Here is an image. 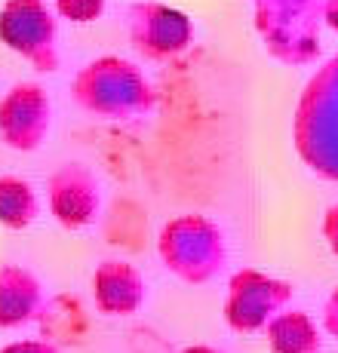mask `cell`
<instances>
[{
    "label": "cell",
    "mask_w": 338,
    "mask_h": 353,
    "mask_svg": "<svg viewBox=\"0 0 338 353\" xmlns=\"http://www.w3.org/2000/svg\"><path fill=\"white\" fill-rule=\"evenodd\" d=\"M292 139L317 175L338 181V56L310 77L295 108Z\"/></svg>",
    "instance_id": "6da1fadb"
},
{
    "label": "cell",
    "mask_w": 338,
    "mask_h": 353,
    "mask_svg": "<svg viewBox=\"0 0 338 353\" xmlns=\"http://www.w3.org/2000/svg\"><path fill=\"white\" fill-rule=\"evenodd\" d=\"M74 99L105 120H132L154 108V92L139 65L117 56H101L74 77Z\"/></svg>",
    "instance_id": "7a4b0ae2"
},
{
    "label": "cell",
    "mask_w": 338,
    "mask_h": 353,
    "mask_svg": "<svg viewBox=\"0 0 338 353\" xmlns=\"http://www.w3.org/2000/svg\"><path fill=\"white\" fill-rule=\"evenodd\" d=\"M326 0H255V22L270 56L286 65H308L320 52Z\"/></svg>",
    "instance_id": "3957f363"
},
{
    "label": "cell",
    "mask_w": 338,
    "mask_h": 353,
    "mask_svg": "<svg viewBox=\"0 0 338 353\" xmlns=\"http://www.w3.org/2000/svg\"><path fill=\"white\" fill-rule=\"evenodd\" d=\"M160 258L185 283H209L228 264V243L215 221L181 215L160 230Z\"/></svg>",
    "instance_id": "277c9868"
},
{
    "label": "cell",
    "mask_w": 338,
    "mask_h": 353,
    "mask_svg": "<svg viewBox=\"0 0 338 353\" xmlns=\"http://www.w3.org/2000/svg\"><path fill=\"white\" fill-rule=\"evenodd\" d=\"M0 40L37 71L59 68V22L46 0H6L0 10Z\"/></svg>",
    "instance_id": "5b68a950"
},
{
    "label": "cell",
    "mask_w": 338,
    "mask_h": 353,
    "mask_svg": "<svg viewBox=\"0 0 338 353\" xmlns=\"http://www.w3.org/2000/svg\"><path fill=\"white\" fill-rule=\"evenodd\" d=\"M292 286L277 276H268L255 268L237 270L228 283L225 320L234 332H265V325L292 301Z\"/></svg>",
    "instance_id": "8992f818"
},
{
    "label": "cell",
    "mask_w": 338,
    "mask_h": 353,
    "mask_svg": "<svg viewBox=\"0 0 338 353\" xmlns=\"http://www.w3.org/2000/svg\"><path fill=\"white\" fill-rule=\"evenodd\" d=\"M52 123L50 96L37 83H16L0 99V139L12 151H34Z\"/></svg>",
    "instance_id": "52a82bcc"
},
{
    "label": "cell",
    "mask_w": 338,
    "mask_h": 353,
    "mask_svg": "<svg viewBox=\"0 0 338 353\" xmlns=\"http://www.w3.org/2000/svg\"><path fill=\"white\" fill-rule=\"evenodd\" d=\"M194 25L185 12L163 3H132L130 6V37L145 59H169L191 43Z\"/></svg>",
    "instance_id": "ba28073f"
},
{
    "label": "cell",
    "mask_w": 338,
    "mask_h": 353,
    "mask_svg": "<svg viewBox=\"0 0 338 353\" xmlns=\"http://www.w3.org/2000/svg\"><path fill=\"white\" fill-rule=\"evenodd\" d=\"M50 206L65 228H86L99 212V179L83 163H65L50 179Z\"/></svg>",
    "instance_id": "9c48e42d"
},
{
    "label": "cell",
    "mask_w": 338,
    "mask_h": 353,
    "mask_svg": "<svg viewBox=\"0 0 338 353\" xmlns=\"http://www.w3.org/2000/svg\"><path fill=\"white\" fill-rule=\"evenodd\" d=\"M92 289L99 310L108 316H130L145 301V280L130 261H101Z\"/></svg>",
    "instance_id": "30bf717a"
},
{
    "label": "cell",
    "mask_w": 338,
    "mask_h": 353,
    "mask_svg": "<svg viewBox=\"0 0 338 353\" xmlns=\"http://www.w3.org/2000/svg\"><path fill=\"white\" fill-rule=\"evenodd\" d=\"M270 353H320L323 335L310 314L286 307L265 325Z\"/></svg>",
    "instance_id": "8fae6325"
},
{
    "label": "cell",
    "mask_w": 338,
    "mask_h": 353,
    "mask_svg": "<svg viewBox=\"0 0 338 353\" xmlns=\"http://www.w3.org/2000/svg\"><path fill=\"white\" fill-rule=\"evenodd\" d=\"M37 215V196L34 188L22 179H0V221L10 228H25Z\"/></svg>",
    "instance_id": "7c38bea8"
},
{
    "label": "cell",
    "mask_w": 338,
    "mask_h": 353,
    "mask_svg": "<svg viewBox=\"0 0 338 353\" xmlns=\"http://www.w3.org/2000/svg\"><path fill=\"white\" fill-rule=\"evenodd\" d=\"M56 12L68 22H92L105 12V0H56Z\"/></svg>",
    "instance_id": "4fadbf2b"
},
{
    "label": "cell",
    "mask_w": 338,
    "mask_h": 353,
    "mask_svg": "<svg viewBox=\"0 0 338 353\" xmlns=\"http://www.w3.org/2000/svg\"><path fill=\"white\" fill-rule=\"evenodd\" d=\"M320 323H323V332H326V335H332L335 341H338V289L326 298V304H323Z\"/></svg>",
    "instance_id": "5bb4252c"
},
{
    "label": "cell",
    "mask_w": 338,
    "mask_h": 353,
    "mask_svg": "<svg viewBox=\"0 0 338 353\" xmlns=\"http://www.w3.org/2000/svg\"><path fill=\"white\" fill-rule=\"evenodd\" d=\"M323 240H326V246L338 255V203L329 206L326 215H323Z\"/></svg>",
    "instance_id": "9a60e30c"
},
{
    "label": "cell",
    "mask_w": 338,
    "mask_h": 353,
    "mask_svg": "<svg viewBox=\"0 0 338 353\" xmlns=\"http://www.w3.org/2000/svg\"><path fill=\"white\" fill-rule=\"evenodd\" d=\"M323 19L338 31V0H326V3H323Z\"/></svg>",
    "instance_id": "2e32d148"
},
{
    "label": "cell",
    "mask_w": 338,
    "mask_h": 353,
    "mask_svg": "<svg viewBox=\"0 0 338 353\" xmlns=\"http://www.w3.org/2000/svg\"><path fill=\"white\" fill-rule=\"evenodd\" d=\"M181 353H225V350H215V347H188Z\"/></svg>",
    "instance_id": "e0dca14e"
}]
</instances>
